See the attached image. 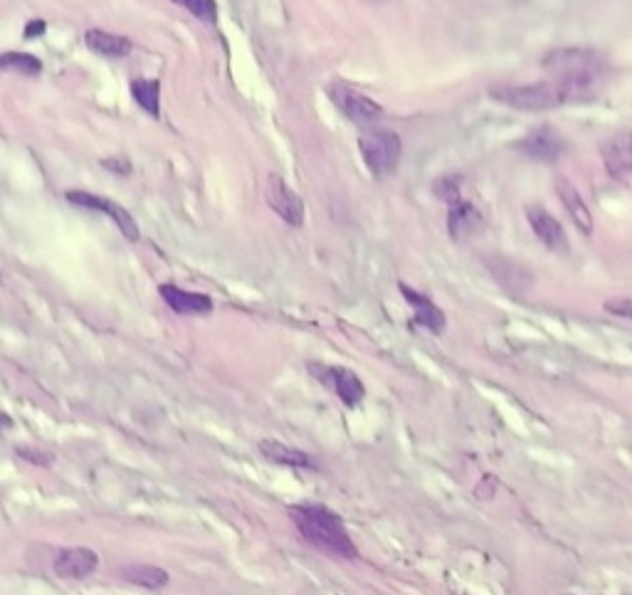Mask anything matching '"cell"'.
I'll return each instance as SVG.
<instances>
[{"label":"cell","mask_w":632,"mask_h":595,"mask_svg":"<svg viewBox=\"0 0 632 595\" xmlns=\"http://www.w3.org/2000/svg\"><path fill=\"white\" fill-rule=\"evenodd\" d=\"M541 67L549 72V80L563 84L573 97V104H581L598 94V84L608 72V60L603 52L566 47L553 50L541 60Z\"/></svg>","instance_id":"obj_1"},{"label":"cell","mask_w":632,"mask_h":595,"mask_svg":"<svg viewBox=\"0 0 632 595\" xmlns=\"http://www.w3.org/2000/svg\"><path fill=\"white\" fill-rule=\"evenodd\" d=\"M287 514L309 546L346 561L358 558V546L351 539L344 519L334 509L324 504H292Z\"/></svg>","instance_id":"obj_2"},{"label":"cell","mask_w":632,"mask_h":595,"mask_svg":"<svg viewBox=\"0 0 632 595\" xmlns=\"http://www.w3.org/2000/svg\"><path fill=\"white\" fill-rule=\"evenodd\" d=\"M489 97L504 107L519 109V112H549V109L573 104L568 89L553 80L534 84H497L489 89Z\"/></svg>","instance_id":"obj_3"},{"label":"cell","mask_w":632,"mask_h":595,"mask_svg":"<svg viewBox=\"0 0 632 595\" xmlns=\"http://www.w3.org/2000/svg\"><path fill=\"white\" fill-rule=\"evenodd\" d=\"M358 151H361L363 163L376 178H388L398 168L400 156H403V141L395 131L371 129L358 139Z\"/></svg>","instance_id":"obj_4"},{"label":"cell","mask_w":632,"mask_h":595,"mask_svg":"<svg viewBox=\"0 0 632 595\" xmlns=\"http://www.w3.org/2000/svg\"><path fill=\"white\" fill-rule=\"evenodd\" d=\"M307 368L316 381L329 388L346 408H356L366 398V386H363L361 378L354 371H349V368L329 366V363H309Z\"/></svg>","instance_id":"obj_5"},{"label":"cell","mask_w":632,"mask_h":595,"mask_svg":"<svg viewBox=\"0 0 632 595\" xmlns=\"http://www.w3.org/2000/svg\"><path fill=\"white\" fill-rule=\"evenodd\" d=\"M326 92H329V99L334 102V107H339L341 112H344V117L351 119L358 126H368L383 117L381 104H376L371 97H366V94L356 92L349 84L336 82L331 84Z\"/></svg>","instance_id":"obj_6"},{"label":"cell","mask_w":632,"mask_h":595,"mask_svg":"<svg viewBox=\"0 0 632 595\" xmlns=\"http://www.w3.org/2000/svg\"><path fill=\"white\" fill-rule=\"evenodd\" d=\"M265 196H267V203H270V208L275 210L284 223L292 225V228H299V225L304 223L302 198H299L297 193H294L292 188L282 181V178L275 176V173L267 178Z\"/></svg>","instance_id":"obj_7"},{"label":"cell","mask_w":632,"mask_h":595,"mask_svg":"<svg viewBox=\"0 0 632 595\" xmlns=\"http://www.w3.org/2000/svg\"><path fill=\"white\" fill-rule=\"evenodd\" d=\"M65 198L70 200L72 205H79V208L102 210V213L112 215V220L117 223V228L126 235V238L139 240L141 233H139V225H136V220L131 218L129 210L121 208V205L114 203V200L102 198V196H92V193H87V191H67Z\"/></svg>","instance_id":"obj_8"},{"label":"cell","mask_w":632,"mask_h":595,"mask_svg":"<svg viewBox=\"0 0 632 595\" xmlns=\"http://www.w3.org/2000/svg\"><path fill=\"white\" fill-rule=\"evenodd\" d=\"M52 568L60 578L70 581H82L89 578L99 568V554L87 549V546H72V549H60L52 561Z\"/></svg>","instance_id":"obj_9"},{"label":"cell","mask_w":632,"mask_h":595,"mask_svg":"<svg viewBox=\"0 0 632 595\" xmlns=\"http://www.w3.org/2000/svg\"><path fill=\"white\" fill-rule=\"evenodd\" d=\"M605 168L613 178L632 176V131H615L600 144Z\"/></svg>","instance_id":"obj_10"},{"label":"cell","mask_w":632,"mask_h":595,"mask_svg":"<svg viewBox=\"0 0 632 595\" xmlns=\"http://www.w3.org/2000/svg\"><path fill=\"white\" fill-rule=\"evenodd\" d=\"M158 292H161L163 302L183 317H205V314L213 312V299L208 294L188 292V289L176 287V284H161Z\"/></svg>","instance_id":"obj_11"},{"label":"cell","mask_w":632,"mask_h":595,"mask_svg":"<svg viewBox=\"0 0 632 595\" xmlns=\"http://www.w3.org/2000/svg\"><path fill=\"white\" fill-rule=\"evenodd\" d=\"M526 218H529L531 230L536 233V238L544 242L546 247L553 252H568V238L563 225L541 205H529L526 208Z\"/></svg>","instance_id":"obj_12"},{"label":"cell","mask_w":632,"mask_h":595,"mask_svg":"<svg viewBox=\"0 0 632 595\" xmlns=\"http://www.w3.org/2000/svg\"><path fill=\"white\" fill-rule=\"evenodd\" d=\"M400 294H403L405 302L415 309V317H413L415 326H423V329H428L430 334H435V336H440L442 331H445V326H447L445 312L437 307L433 299L415 292V289H410L408 284H400Z\"/></svg>","instance_id":"obj_13"},{"label":"cell","mask_w":632,"mask_h":595,"mask_svg":"<svg viewBox=\"0 0 632 595\" xmlns=\"http://www.w3.org/2000/svg\"><path fill=\"white\" fill-rule=\"evenodd\" d=\"M519 149L524 151L529 159L536 161H556L558 156L566 151V139H563L558 131H553L551 126H544V129L531 131L529 136L519 141Z\"/></svg>","instance_id":"obj_14"},{"label":"cell","mask_w":632,"mask_h":595,"mask_svg":"<svg viewBox=\"0 0 632 595\" xmlns=\"http://www.w3.org/2000/svg\"><path fill=\"white\" fill-rule=\"evenodd\" d=\"M257 450L262 452L267 462H275V465L292 467V470H319V465L314 462V457L309 452L297 450V447H289L279 440H260L257 442Z\"/></svg>","instance_id":"obj_15"},{"label":"cell","mask_w":632,"mask_h":595,"mask_svg":"<svg viewBox=\"0 0 632 595\" xmlns=\"http://www.w3.org/2000/svg\"><path fill=\"white\" fill-rule=\"evenodd\" d=\"M556 193L558 198L563 200V208L568 210V215H571V220L576 223V228L581 230L583 235H591L593 233V215L591 210H588V205L583 203L581 193L576 191V186H573L568 178H556Z\"/></svg>","instance_id":"obj_16"},{"label":"cell","mask_w":632,"mask_h":595,"mask_svg":"<svg viewBox=\"0 0 632 595\" xmlns=\"http://www.w3.org/2000/svg\"><path fill=\"white\" fill-rule=\"evenodd\" d=\"M482 228V213L474 208L467 200H457L455 205H450V213H447V230H450L452 240H467L470 235L477 233Z\"/></svg>","instance_id":"obj_17"},{"label":"cell","mask_w":632,"mask_h":595,"mask_svg":"<svg viewBox=\"0 0 632 595\" xmlns=\"http://www.w3.org/2000/svg\"><path fill=\"white\" fill-rule=\"evenodd\" d=\"M121 576L131 583V586H139L144 591L158 593L171 583V576H168L166 568L151 566V563H134V566H126L121 571Z\"/></svg>","instance_id":"obj_18"},{"label":"cell","mask_w":632,"mask_h":595,"mask_svg":"<svg viewBox=\"0 0 632 595\" xmlns=\"http://www.w3.org/2000/svg\"><path fill=\"white\" fill-rule=\"evenodd\" d=\"M84 42L92 52L104 57H112V60H119V57H126L131 52V40L121 38V35H112L107 30H87L84 33Z\"/></svg>","instance_id":"obj_19"},{"label":"cell","mask_w":632,"mask_h":595,"mask_svg":"<svg viewBox=\"0 0 632 595\" xmlns=\"http://www.w3.org/2000/svg\"><path fill=\"white\" fill-rule=\"evenodd\" d=\"M131 94L136 104L151 117H161V82L158 80H134L131 82Z\"/></svg>","instance_id":"obj_20"},{"label":"cell","mask_w":632,"mask_h":595,"mask_svg":"<svg viewBox=\"0 0 632 595\" xmlns=\"http://www.w3.org/2000/svg\"><path fill=\"white\" fill-rule=\"evenodd\" d=\"M0 65H3V70L20 72L25 77H35L42 72V62L35 55H28V52H5L0 57Z\"/></svg>","instance_id":"obj_21"},{"label":"cell","mask_w":632,"mask_h":595,"mask_svg":"<svg viewBox=\"0 0 632 595\" xmlns=\"http://www.w3.org/2000/svg\"><path fill=\"white\" fill-rule=\"evenodd\" d=\"M173 3L186 8L188 13L196 15V18L203 20L205 25L218 23V3H215V0H173Z\"/></svg>","instance_id":"obj_22"},{"label":"cell","mask_w":632,"mask_h":595,"mask_svg":"<svg viewBox=\"0 0 632 595\" xmlns=\"http://www.w3.org/2000/svg\"><path fill=\"white\" fill-rule=\"evenodd\" d=\"M435 193L440 196L442 200H445L447 205H455L460 198V183H457V178H440L435 186Z\"/></svg>","instance_id":"obj_23"},{"label":"cell","mask_w":632,"mask_h":595,"mask_svg":"<svg viewBox=\"0 0 632 595\" xmlns=\"http://www.w3.org/2000/svg\"><path fill=\"white\" fill-rule=\"evenodd\" d=\"M605 312L632 321V299H610V302H605Z\"/></svg>","instance_id":"obj_24"},{"label":"cell","mask_w":632,"mask_h":595,"mask_svg":"<svg viewBox=\"0 0 632 595\" xmlns=\"http://www.w3.org/2000/svg\"><path fill=\"white\" fill-rule=\"evenodd\" d=\"M102 166L109 168V171H114V173H124V176L131 171V163L126 159H104Z\"/></svg>","instance_id":"obj_25"},{"label":"cell","mask_w":632,"mask_h":595,"mask_svg":"<svg viewBox=\"0 0 632 595\" xmlns=\"http://www.w3.org/2000/svg\"><path fill=\"white\" fill-rule=\"evenodd\" d=\"M45 20H30L28 30H25V38H35V35H42L45 33Z\"/></svg>","instance_id":"obj_26"},{"label":"cell","mask_w":632,"mask_h":595,"mask_svg":"<svg viewBox=\"0 0 632 595\" xmlns=\"http://www.w3.org/2000/svg\"><path fill=\"white\" fill-rule=\"evenodd\" d=\"M371 3H381V0H371Z\"/></svg>","instance_id":"obj_27"}]
</instances>
